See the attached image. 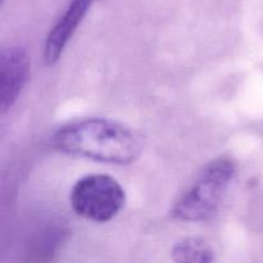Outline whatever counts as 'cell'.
<instances>
[{
    "mask_svg": "<svg viewBox=\"0 0 263 263\" xmlns=\"http://www.w3.org/2000/svg\"><path fill=\"white\" fill-rule=\"evenodd\" d=\"M59 152L112 164L135 162L141 153L139 136L123 123L108 118H85L62 126L50 136Z\"/></svg>",
    "mask_w": 263,
    "mask_h": 263,
    "instance_id": "cell-1",
    "label": "cell"
},
{
    "mask_svg": "<svg viewBox=\"0 0 263 263\" xmlns=\"http://www.w3.org/2000/svg\"><path fill=\"white\" fill-rule=\"evenodd\" d=\"M236 174L233 159L217 158L203 168L194 184L175 202L172 216L185 222H202L217 213Z\"/></svg>",
    "mask_w": 263,
    "mask_h": 263,
    "instance_id": "cell-2",
    "label": "cell"
},
{
    "mask_svg": "<svg viewBox=\"0 0 263 263\" xmlns=\"http://www.w3.org/2000/svg\"><path fill=\"white\" fill-rule=\"evenodd\" d=\"M69 202L77 216L103 223L121 212L126 202V193L120 182L109 175H87L73 185Z\"/></svg>",
    "mask_w": 263,
    "mask_h": 263,
    "instance_id": "cell-3",
    "label": "cell"
},
{
    "mask_svg": "<svg viewBox=\"0 0 263 263\" xmlns=\"http://www.w3.org/2000/svg\"><path fill=\"white\" fill-rule=\"evenodd\" d=\"M30 76V59L20 46L3 49L0 55V107L7 112L27 82Z\"/></svg>",
    "mask_w": 263,
    "mask_h": 263,
    "instance_id": "cell-4",
    "label": "cell"
},
{
    "mask_svg": "<svg viewBox=\"0 0 263 263\" xmlns=\"http://www.w3.org/2000/svg\"><path fill=\"white\" fill-rule=\"evenodd\" d=\"M94 0H72L71 4L53 26L44 44V59L46 64L53 66L59 61L69 40L73 37L79 26L86 17Z\"/></svg>",
    "mask_w": 263,
    "mask_h": 263,
    "instance_id": "cell-5",
    "label": "cell"
},
{
    "mask_svg": "<svg viewBox=\"0 0 263 263\" xmlns=\"http://www.w3.org/2000/svg\"><path fill=\"white\" fill-rule=\"evenodd\" d=\"M172 259L180 263H210L215 261L212 247L200 238H186L177 241L171 251Z\"/></svg>",
    "mask_w": 263,
    "mask_h": 263,
    "instance_id": "cell-6",
    "label": "cell"
},
{
    "mask_svg": "<svg viewBox=\"0 0 263 263\" xmlns=\"http://www.w3.org/2000/svg\"><path fill=\"white\" fill-rule=\"evenodd\" d=\"M3 2H4V0H3Z\"/></svg>",
    "mask_w": 263,
    "mask_h": 263,
    "instance_id": "cell-7",
    "label": "cell"
}]
</instances>
